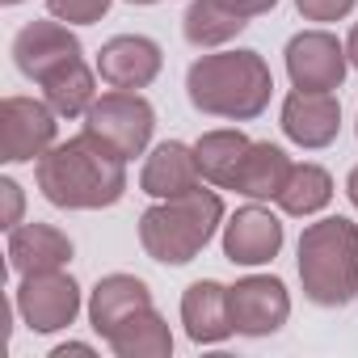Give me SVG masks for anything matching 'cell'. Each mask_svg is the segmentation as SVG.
Here are the masks:
<instances>
[{"label":"cell","mask_w":358,"mask_h":358,"mask_svg":"<svg viewBox=\"0 0 358 358\" xmlns=\"http://www.w3.org/2000/svg\"><path fill=\"white\" fill-rule=\"evenodd\" d=\"M274 203H278L282 215H295V220L320 215V211L333 203V177H329V169H320V164H312V160L295 164L291 177H287V186H282V194H278Z\"/></svg>","instance_id":"obj_22"},{"label":"cell","mask_w":358,"mask_h":358,"mask_svg":"<svg viewBox=\"0 0 358 358\" xmlns=\"http://www.w3.org/2000/svg\"><path fill=\"white\" fill-rule=\"evenodd\" d=\"M85 131H93L97 139H106L110 148H118L127 160L143 156L152 148L156 135V110L143 93L135 89H110L101 93L89 114H85Z\"/></svg>","instance_id":"obj_5"},{"label":"cell","mask_w":358,"mask_h":358,"mask_svg":"<svg viewBox=\"0 0 358 358\" xmlns=\"http://www.w3.org/2000/svg\"><path fill=\"white\" fill-rule=\"evenodd\" d=\"M282 59H287L291 85L303 93H337L345 80V68H350L345 43H337V34H329V30H299L287 43Z\"/></svg>","instance_id":"obj_7"},{"label":"cell","mask_w":358,"mask_h":358,"mask_svg":"<svg viewBox=\"0 0 358 358\" xmlns=\"http://www.w3.org/2000/svg\"><path fill=\"white\" fill-rule=\"evenodd\" d=\"M0 194H5V228L22 224V186L13 177H0Z\"/></svg>","instance_id":"obj_26"},{"label":"cell","mask_w":358,"mask_h":358,"mask_svg":"<svg viewBox=\"0 0 358 358\" xmlns=\"http://www.w3.org/2000/svg\"><path fill=\"white\" fill-rule=\"evenodd\" d=\"M299 282L316 308H345L358 295V224L324 215L299 236Z\"/></svg>","instance_id":"obj_4"},{"label":"cell","mask_w":358,"mask_h":358,"mask_svg":"<svg viewBox=\"0 0 358 358\" xmlns=\"http://www.w3.org/2000/svg\"><path fill=\"white\" fill-rule=\"evenodd\" d=\"M358 0H295V9L308 17V22H341L354 13Z\"/></svg>","instance_id":"obj_25"},{"label":"cell","mask_w":358,"mask_h":358,"mask_svg":"<svg viewBox=\"0 0 358 358\" xmlns=\"http://www.w3.org/2000/svg\"><path fill=\"white\" fill-rule=\"evenodd\" d=\"M186 97L199 114L228 118V122H253L266 114L274 97V76L257 51H215L190 64Z\"/></svg>","instance_id":"obj_2"},{"label":"cell","mask_w":358,"mask_h":358,"mask_svg":"<svg viewBox=\"0 0 358 358\" xmlns=\"http://www.w3.org/2000/svg\"><path fill=\"white\" fill-rule=\"evenodd\" d=\"M152 308V287L135 274H106L89 291V324L101 341H110L131 316Z\"/></svg>","instance_id":"obj_15"},{"label":"cell","mask_w":358,"mask_h":358,"mask_svg":"<svg viewBox=\"0 0 358 358\" xmlns=\"http://www.w3.org/2000/svg\"><path fill=\"white\" fill-rule=\"evenodd\" d=\"M68 354H93V345H85V341H64V345L51 350V358H68Z\"/></svg>","instance_id":"obj_28"},{"label":"cell","mask_w":358,"mask_h":358,"mask_svg":"<svg viewBox=\"0 0 358 358\" xmlns=\"http://www.w3.org/2000/svg\"><path fill=\"white\" fill-rule=\"evenodd\" d=\"M127 5H139L143 9V5H160V0H127Z\"/></svg>","instance_id":"obj_31"},{"label":"cell","mask_w":358,"mask_h":358,"mask_svg":"<svg viewBox=\"0 0 358 358\" xmlns=\"http://www.w3.org/2000/svg\"><path fill=\"white\" fill-rule=\"evenodd\" d=\"M182 324L194 345H220L236 333L232 308H228V287L215 278H199L182 295Z\"/></svg>","instance_id":"obj_16"},{"label":"cell","mask_w":358,"mask_h":358,"mask_svg":"<svg viewBox=\"0 0 358 358\" xmlns=\"http://www.w3.org/2000/svg\"><path fill=\"white\" fill-rule=\"evenodd\" d=\"M34 182L59 211H101L127 194V156L93 131H80L34 160Z\"/></svg>","instance_id":"obj_1"},{"label":"cell","mask_w":358,"mask_h":358,"mask_svg":"<svg viewBox=\"0 0 358 358\" xmlns=\"http://www.w3.org/2000/svg\"><path fill=\"white\" fill-rule=\"evenodd\" d=\"M249 135L236 131V127H220V131H203L199 143H194V156H199V169L203 177L215 186V190H232V177L249 152Z\"/></svg>","instance_id":"obj_21"},{"label":"cell","mask_w":358,"mask_h":358,"mask_svg":"<svg viewBox=\"0 0 358 358\" xmlns=\"http://www.w3.org/2000/svg\"><path fill=\"white\" fill-rule=\"evenodd\" d=\"M345 55H350V68H358V22H354L350 34H345Z\"/></svg>","instance_id":"obj_29"},{"label":"cell","mask_w":358,"mask_h":358,"mask_svg":"<svg viewBox=\"0 0 358 358\" xmlns=\"http://www.w3.org/2000/svg\"><path fill=\"white\" fill-rule=\"evenodd\" d=\"M228 308L241 337H270L287 324L291 295L287 282L274 274H245L236 278V287H228Z\"/></svg>","instance_id":"obj_9"},{"label":"cell","mask_w":358,"mask_h":358,"mask_svg":"<svg viewBox=\"0 0 358 358\" xmlns=\"http://www.w3.org/2000/svg\"><path fill=\"white\" fill-rule=\"evenodd\" d=\"M282 241H287L282 220L262 203L241 207L224 224V257L232 266H270L282 253Z\"/></svg>","instance_id":"obj_11"},{"label":"cell","mask_w":358,"mask_h":358,"mask_svg":"<svg viewBox=\"0 0 358 358\" xmlns=\"http://www.w3.org/2000/svg\"><path fill=\"white\" fill-rule=\"evenodd\" d=\"M203 169H199V156H194V143H182V139H164L148 152L143 169H139V190L148 199H182V194H194L203 190Z\"/></svg>","instance_id":"obj_12"},{"label":"cell","mask_w":358,"mask_h":358,"mask_svg":"<svg viewBox=\"0 0 358 358\" xmlns=\"http://www.w3.org/2000/svg\"><path fill=\"white\" fill-rule=\"evenodd\" d=\"M110 5L114 0H47L51 17H59L68 26H93V22H101L110 13Z\"/></svg>","instance_id":"obj_24"},{"label":"cell","mask_w":358,"mask_h":358,"mask_svg":"<svg viewBox=\"0 0 358 358\" xmlns=\"http://www.w3.org/2000/svg\"><path fill=\"white\" fill-rule=\"evenodd\" d=\"M38 89H43V101L59 118H85L89 106L97 101V68H89L85 59H72L59 72H51Z\"/></svg>","instance_id":"obj_20"},{"label":"cell","mask_w":358,"mask_h":358,"mask_svg":"<svg viewBox=\"0 0 358 358\" xmlns=\"http://www.w3.org/2000/svg\"><path fill=\"white\" fill-rule=\"evenodd\" d=\"M291 169H295V160L278 143L253 139L249 152H245V160H241V169H236V177H232V190L245 194V199H253V203L278 199L282 186H287V177H291Z\"/></svg>","instance_id":"obj_18"},{"label":"cell","mask_w":358,"mask_h":358,"mask_svg":"<svg viewBox=\"0 0 358 358\" xmlns=\"http://www.w3.org/2000/svg\"><path fill=\"white\" fill-rule=\"evenodd\" d=\"M164 68L160 47L148 34H114L110 43H101L97 51V76L110 89H148Z\"/></svg>","instance_id":"obj_13"},{"label":"cell","mask_w":358,"mask_h":358,"mask_svg":"<svg viewBox=\"0 0 358 358\" xmlns=\"http://www.w3.org/2000/svg\"><path fill=\"white\" fill-rule=\"evenodd\" d=\"M0 5H22V0H0Z\"/></svg>","instance_id":"obj_32"},{"label":"cell","mask_w":358,"mask_h":358,"mask_svg":"<svg viewBox=\"0 0 358 358\" xmlns=\"http://www.w3.org/2000/svg\"><path fill=\"white\" fill-rule=\"evenodd\" d=\"M282 135L303 148V152H320L341 135V101L337 93H287L282 101Z\"/></svg>","instance_id":"obj_14"},{"label":"cell","mask_w":358,"mask_h":358,"mask_svg":"<svg viewBox=\"0 0 358 358\" xmlns=\"http://www.w3.org/2000/svg\"><path fill=\"white\" fill-rule=\"evenodd\" d=\"M224 5H232L236 13H245V17H262V13H270L278 0H224Z\"/></svg>","instance_id":"obj_27"},{"label":"cell","mask_w":358,"mask_h":358,"mask_svg":"<svg viewBox=\"0 0 358 358\" xmlns=\"http://www.w3.org/2000/svg\"><path fill=\"white\" fill-rule=\"evenodd\" d=\"M72 241L55 224H17L9 228V266L13 274H43V270H68Z\"/></svg>","instance_id":"obj_17"},{"label":"cell","mask_w":358,"mask_h":358,"mask_svg":"<svg viewBox=\"0 0 358 358\" xmlns=\"http://www.w3.org/2000/svg\"><path fill=\"white\" fill-rule=\"evenodd\" d=\"M224 224V199L215 190H194L182 199H156L139 215V245L160 266H190Z\"/></svg>","instance_id":"obj_3"},{"label":"cell","mask_w":358,"mask_h":358,"mask_svg":"<svg viewBox=\"0 0 358 358\" xmlns=\"http://www.w3.org/2000/svg\"><path fill=\"white\" fill-rule=\"evenodd\" d=\"M345 194H350V203H354V211H358V164H354L350 177H345Z\"/></svg>","instance_id":"obj_30"},{"label":"cell","mask_w":358,"mask_h":358,"mask_svg":"<svg viewBox=\"0 0 358 358\" xmlns=\"http://www.w3.org/2000/svg\"><path fill=\"white\" fill-rule=\"evenodd\" d=\"M245 26H249V17L236 13L232 5H224V0H190V9L182 17V34L199 51H215V47L232 43Z\"/></svg>","instance_id":"obj_19"},{"label":"cell","mask_w":358,"mask_h":358,"mask_svg":"<svg viewBox=\"0 0 358 358\" xmlns=\"http://www.w3.org/2000/svg\"><path fill=\"white\" fill-rule=\"evenodd\" d=\"M354 131H358V122H354Z\"/></svg>","instance_id":"obj_33"},{"label":"cell","mask_w":358,"mask_h":358,"mask_svg":"<svg viewBox=\"0 0 358 358\" xmlns=\"http://www.w3.org/2000/svg\"><path fill=\"white\" fill-rule=\"evenodd\" d=\"M106 345L118 358H169L173 354V333H169V320L156 308H148V312L131 316Z\"/></svg>","instance_id":"obj_23"},{"label":"cell","mask_w":358,"mask_h":358,"mask_svg":"<svg viewBox=\"0 0 358 358\" xmlns=\"http://www.w3.org/2000/svg\"><path fill=\"white\" fill-rule=\"evenodd\" d=\"M13 308L34 333H59L76 324L80 316V287L68 270H43V274H22L13 291Z\"/></svg>","instance_id":"obj_6"},{"label":"cell","mask_w":358,"mask_h":358,"mask_svg":"<svg viewBox=\"0 0 358 358\" xmlns=\"http://www.w3.org/2000/svg\"><path fill=\"white\" fill-rule=\"evenodd\" d=\"M59 114L38 97H5L0 101V139H5V160L26 164L43 160L59 139Z\"/></svg>","instance_id":"obj_8"},{"label":"cell","mask_w":358,"mask_h":358,"mask_svg":"<svg viewBox=\"0 0 358 358\" xmlns=\"http://www.w3.org/2000/svg\"><path fill=\"white\" fill-rule=\"evenodd\" d=\"M85 55V47H80V38L72 34V26L68 22H30V26H22L17 34H13V64H17V72L22 76H30L34 85H43L51 72H59L64 64H72V59H80Z\"/></svg>","instance_id":"obj_10"}]
</instances>
